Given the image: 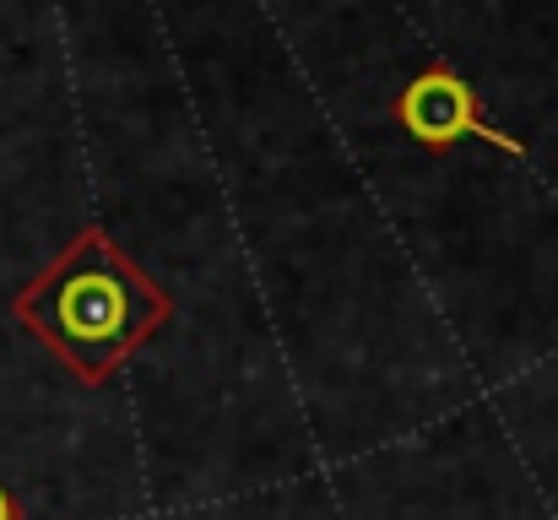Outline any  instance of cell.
Returning a JSON list of instances; mask_svg holds the SVG:
<instances>
[{
    "mask_svg": "<svg viewBox=\"0 0 558 520\" xmlns=\"http://www.w3.org/2000/svg\"><path fill=\"white\" fill-rule=\"evenodd\" d=\"M11 321L82 385H104L174 321V293L153 282L109 228L87 222L27 288H16Z\"/></svg>",
    "mask_w": 558,
    "mask_h": 520,
    "instance_id": "6da1fadb",
    "label": "cell"
},
{
    "mask_svg": "<svg viewBox=\"0 0 558 520\" xmlns=\"http://www.w3.org/2000/svg\"><path fill=\"white\" fill-rule=\"evenodd\" d=\"M390 114H396V125H401L423 153H450V147H461V142H488V147H499V153H510V158H526V147L488 120L477 87H472L456 65H445V60L423 65V71L396 93Z\"/></svg>",
    "mask_w": 558,
    "mask_h": 520,
    "instance_id": "7a4b0ae2",
    "label": "cell"
},
{
    "mask_svg": "<svg viewBox=\"0 0 558 520\" xmlns=\"http://www.w3.org/2000/svg\"><path fill=\"white\" fill-rule=\"evenodd\" d=\"M0 520H22V505H16V494L0 483Z\"/></svg>",
    "mask_w": 558,
    "mask_h": 520,
    "instance_id": "3957f363",
    "label": "cell"
}]
</instances>
